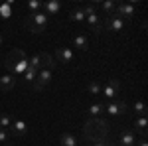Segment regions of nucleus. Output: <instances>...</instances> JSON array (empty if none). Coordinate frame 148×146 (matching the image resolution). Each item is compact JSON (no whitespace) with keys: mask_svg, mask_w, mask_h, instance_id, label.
<instances>
[{"mask_svg":"<svg viewBox=\"0 0 148 146\" xmlns=\"http://www.w3.org/2000/svg\"><path fill=\"white\" fill-rule=\"evenodd\" d=\"M109 132H111V124L105 119H99V117H91L85 126H83V138L87 142H99V140H107L109 138Z\"/></svg>","mask_w":148,"mask_h":146,"instance_id":"f257e3e1","label":"nucleus"},{"mask_svg":"<svg viewBox=\"0 0 148 146\" xmlns=\"http://www.w3.org/2000/svg\"><path fill=\"white\" fill-rule=\"evenodd\" d=\"M4 67L8 69V75H12V77H16V79L22 77V73L30 67L26 51L20 49V47H14L10 53H6V57H4Z\"/></svg>","mask_w":148,"mask_h":146,"instance_id":"f03ea898","label":"nucleus"},{"mask_svg":"<svg viewBox=\"0 0 148 146\" xmlns=\"http://www.w3.org/2000/svg\"><path fill=\"white\" fill-rule=\"evenodd\" d=\"M49 26V16H46L44 12H34V14H28L26 20H24V28L32 34H44Z\"/></svg>","mask_w":148,"mask_h":146,"instance_id":"7ed1b4c3","label":"nucleus"},{"mask_svg":"<svg viewBox=\"0 0 148 146\" xmlns=\"http://www.w3.org/2000/svg\"><path fill=\"white\" fill-rule=\"evenodd\" d=\"M101 95L109 101H114L116 95H121V81L119 79H109L105 85H101Z\"/></svg>","mask_w":148,"mask_h":146,"instance_id":"20e7f679","label":"nucleus"},{"mask_svg":"<svg viewBox=\"0 0 148 146\" xmlns=\"http://www.w3.org/2000/svg\"><path fill=\"white\" fill-rule=\"evenodd\" d=\"M51 75H53V69H40L38 71V75H36V79H34V89L36 91H40V89H44L47 83L51 81Z\"/></svg>","mask_w":148,"mask_h":146,"instance_id":"39448f33","label":"nucleus"},{"mask_svg":"<svg viewBox=\"0 0 148 146\" xmlns=\"http://www.w3.org/2000/svg\"><path fill=\"white\" fill-rule=\"evenodd\" d=\"M105 112L111 114V117H116V114H125L128 112V105L125 101H109L105 105Z\"/></svg>","mask_w":148,"mask_h":146,"instance_id":"423d86ee","label":"nucleus"},{"mask_svg":"<svg viewBox=\"0 0 148 146\" xmlns=\"http://www.w3.org/2000/svg\"><path fill=\"white\" fill-rule=\"evenodd\" d=\"M134 12H136V6H134L132 2H123V4H116L114 16H119V18H123V20H128V18L134 16Z\"/></svg>","mask_w":148,"mask_h":146,"instance_id":"0eeeda50","label":"nucleus"},{"mask_svg":"<svg viewBox=\"0 0 148 146\" xmlns=\"http://www.w3.org/2000/svg\"><path fill=\"white\" fill-rule=\"evenodd\" d=\"M28 132V126H26V123L24 121H18V119H14V123H12V126L8 128V134H10V138L14 136V138H20V136H24Z\"/></svg>","mask_w":148,"mask_h":146,"instance_id":"6e6552de","label":"nucleus"},{"mask_svg":"<svg viewBox=\"0 0 148 146\" xmlns=\"http://www.w3.org/2000/svg\"><path fill=\"white\" fill-rule=\"evenodd\" d=\"M103 26H107V30H111V32H123L125 30V20L113 14V16L107 18V22L103 24Z\"/></svg>","mask_w":148,"mask_h":146,"instance_id":"1a4fd4ad","label":"nucleus"},{"mask_svg":"<svg viewBox=\"0 0 148 146\" xmlns=\"http://www.w3.org/2000/svg\"><path fill=\"white\" fill-rule=\"evenodd\" d=\"M56 59L59 63H71V61H73V49H71V47H65V45L57 47L56 49Z\"/></svg>","mask_w":148,"mask_h":146,"instance_id":"9d476101","label":"nucleus"},{"mask_svg":"<svg viewBox=\"0 0 148 146\" xmlns=\"http://www.w3.org/2000/svg\"><path fill=\"white\" fill-rule=\"evenodd\" d=\"M85 22H87V24H89V26L93 28V32H95V34H101L103 30H105V26H103L101 18L97 16V12H93V14H87V16H85Z\"/></svg>","mask_w":148,"mask_h":146,"instance_id":"9b49d317","label":"nucleus"},{"mask_svg":"<svg viewBox=\"0 0 148 146\" xmlns=\"http://www.w3.org/2000/svg\"><path fill=\"white\" fill-rule=\"evenodd\" d=\"M59 8H61V4H59L57 0H47V2L42 4V12H44L46 16H56L57 12H59Z\"/></svg>","mask_w":148,"mask_h":146,"instance_id":"f8f14e48","label":"nucleus"},{"mask_svg":"<svg viewBox=\"0 0 148 146\" xmlns=\"http://www.w3.org/2000/svg\"><path fill=\"white\" fill-rule=\"evenodd\" d=\"M119 142H121V146H136V134L132 130H123Z\"/></svg>","mask_w":148,"mask_h":146,"instance_id":"ddd939ff","label":"nucleus"},{"mask_svg":"<svg viewBox=\"0 0 148 146\" xmlns=\"http://www.w3.org/2000/svg\"><path fill=\"white\" fill-rule=\"evenodd\" d=\"M16 85V77H12V75H0V91H10L12 87Z\"/></svg>","mask_w":148,"mask_h":146,"instance_id":"4468645a","label":"nucleus"},{"mask_svg":"<svg viewBox=\"0 0 148 146\" xmlns=\"http://www.w3.org/2000/svg\"><path fill=\"white\" fill-rule=\"evenodd\" d=\"M56 67V59L49 53H40V69H53Z\"/></svg>","mask_w":148,"mask_h":146,"instance_id":"2eb2a0df","label":"nucleus"},{"mask_svg":"<svg viewBox=\"0 0 148 146\" xmlns=\"http://www.w3.org/2000/svg\"><path fill=\"white\" fill-rule=\"evenodd\" d=\"M73 47H77V49H87L89 47V38L83 34H77L73 38Z\"/></svg>","mask_w":148,"mask_h":146,"instance_id":"dca6fc26","label":"nucleus"},{"mask_svg":"<svg viewBox=\"0 0 148 146\" xmlns=\"http://www.w3.org/2000/svg\"><path fill=\"white\" fill-rule=\"evenodd\" d=\"M146 126H148V119L146 117H136V119H134V128L142 134V138L146 136Z\"/></svg>","mask_w":148,"mask_h":146,"instance_id":"f3484780","label":"nucleus"},{"mask_svg":"<svg viewBox=\"0 0 148 146\" xmlns=\"http://www.w3.org/2000/svg\"><path fill=\"white\" fill-rule=\"evenodd\" d=\"M59 146H77V138L71 132H63L59 136Z\"/></svg>","mask_w":148,"mask_h":146,"instance_id":"a211bd4d","label":"nucleus"},{"mask_svg":"<svg viewBox=\"0 0 148 146\" xmlns=\"http://www.w3.org/2000/svg\"><path fill=\"white\" fill-rule=\"evenodd\" d=\"M101 112H105V103L103 101H97L89 105V117H99Z\"/></svg>","mask_w":148,"mask_h":146,"instance_id":"6ab92c4d","label":"nucleus"},{"mask_svg":"<svg viewBox=\"0 0 148 146\" xmlns=\"http://www.w3.org/2000/svg\"><path fill=\"white\" fill-rule=\"evenodd\" d=\"M114 8H116V2H113V0H105V2H101V10L105 12V16H113Z\"/></svg>","mask_w":148,"mask_h":146,"instance_id":"aec40b11","label":"nucleus"},{"mask_svg":"<svg viewBox=\"0 0 148 146\" xmlns=\"http://www.w3.org/2000/svg\"><path fill=\"white\" fill-rule=\"evenodd\" d=\"M12 123H14V119H12L8 112H0V128L2 130H8L12 126Z\"/></svg>","mask_w":148,"mask_h":146,"instance_id":"412c9836","label":"nucleus"},{"mask_svg":"<svg viewBox=\"0 0 148 146\" xmlns=\"http://www.w3.org/2000/svg\"><path fill=\"white\" fill-rule=\"evenodd\" d=\"M69 20H71V22H85L83 8H73V10L69 12Z\"/></svg>","mask_w":148,"mask_h":146,"instance_id":"4be33fe9","label":"nucleus"},{"mask_svg":"<svg viewBox=\"0 0 148 146\" xmlns=\"http://www.w3.org/2000/svg\"><path fill=\"white\" fill-rule=\"evenodd\" d=\"M132 109H134V112H136V117H146V112H148L146 103H142V101H136L134 105H132Z\"/></svg>","mask_w":148,"mask_h":146,"instance_id":"5701e85b","label":"nucleus"},{"mask_svg":"<svg viewBox=\"0 0 148 146\" xmlns=\"http://www.w3.org/2000/svg\"><path fill=\"white\" fill-rule=\"evenodd\" d=\"M87 93L93 95V97H99V95H101V83H99V81H91V83L87 85Z\"/></svg>","mask_w":148,"mask_h":146,"instance_id":"b1692460","label":"nucleus"},{"mask_svg":"<svg viewBox=\"0 0 148 146\" xmlns=\"http://www.w3.org/2000/svg\"><path fill=\"white\" fill-rule=\"evenodd\" d=\"M36 75H38V69H34V67H28V69H26V71L22 73V79H24V81H28V83H34Z\"/></svg>","mask_w":148,"mask_h":146,"instance_id":"393cba45","label":"nucleus"},{"mask_svg":"<svg viewBox=\"0 0 148 146\" xmlns=\"http://www.w3.org/2000/svg\"><path fill=\"white\" fill-rule=\"evenodd\" d=\"M10 16H12V4L10 2L0 4V18H10Z\"/></svg>","mask_w":148,"mask_h":146,"instance_id":"a878e982","label":"nucleus"},{"mask_svg":"<svg viewBox=\"0 0 148 146\" xmlns=\"http://www.w3.org/2000/svg\"><path fill=\"white\" fill-rule=\"evenodd\" d=\"M28 10H30V14L40 12V10H42V2H38V0H30V2H28Z\"/></svg>","mask_w":148,"mask_h":146,"instance_id":"bb28decb","label":"nucleus"},{"mask_svg":"<svg viewBox=\"0 0 148 146\" xmlns=\"http://www.w3.org/2000/svg\"><path fill=\"white\" fill-rule=\"evenodd\" d=\"M8 142H10V134H8V130H2V128H0V146L8 144Z\"/></svg>","mask_w":148,"mask_h":146,"instance_id":"cd10ccee","label":"nucleus"},{"mask_svg":"<svg viewBox=\"0 0 148 146\" xmlns=\"http://www.w3.org/2000/svg\"><path fill=\"white\" fill-rule=\"evenodd\" d=\"M91 146H113V144H111V142H109V138H107V140H99V142H93Z\"/></svg>","mask_w":148,"mask_h":146,"instance_id":"c85d7f7f","label":"nucleus"},{"mask_svg":"<svg viewBox=\"0 0 148 146\" xmlns=\"http://www.w3.org/2000/svg\"><path fill=\"white\" fill-rule=\"evenodd\" d=\"M136 144L138 146H148V142H146V138H140V140H136Z\"/></svg>","mask_w":148,"mask_h":146,"instance_id":"c756f323","label":"nucleus"},{"mask_svg":"<svg viewBox=\"0 0 148 146\" xmlns=\"http://www.w3.org/2000/svg\"><path fill=\"white\" fill-rule=\"evenodd\" d=\"M4 44V36H2V32H0V45Z\"/></svg>","mask_w":148,"mask_h":146,"instance_id":"7c9ffc66","label":"nucleus"},{"mask_svg":"<svg viewBox=\"0 0 148 146\" xmlns=\"http://www.w3.org/2000/svg\"><path fill=\"white\" fill-rule=\"evenodd\" d=\"M4 146H14V144H12V142H8V144H4Z\"/></svg>","mask_w":148,"mask_h":146,"instance_id":"2f4dec72","label":"nucleus"}]
</instances>
